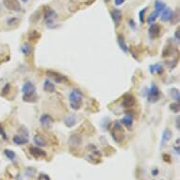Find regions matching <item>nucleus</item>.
Returning a JSON list of instances; mask_svg holds the SVG:
<instances>
[{"label":"nucleus","mask_w":180,"mask_h":180,"mask_svg":"<svg viewBox=\"0 0 180 180\" xmlns=\"http://www.w3.org/2000/svg\"><path fill=\"white\" fill-rule=\"evenodd\" d=\"M173 149L175 151V153H176L177 155H179V154H180V148H179V145H175V146H174V147H173Z\"/></svg>","instance_id":"nucleus-40"},{"label":"nucleus","mask_w":180,"mask_h":180,"mask_svg":"<svg viewBox=\"0 0 180 180\" xmlns=\"http://www.w3.org/2000/svg\"><path fill=\"white\" fill-rule=\"evenodd\" d=\"M40 36H41V34H40L39 32H37L36 30H32V31H30V32L29 33V40H37V39L40 38Z\"/></svg>","instance_id":"nucleus-31"},{"label":"nucleus","mask_w":180,"mask_h":180,"mask_svg":"<svg viewBox=\"0 0 180 180\" xmlns=\"http://www.w3.org/2000/svg\"><path fill=\"white\" fill-rule=\"evenodd\" d=\"M64 123L67 127H73L76 124V117L73 114L71 115H67L65 118H64Z\"/></svg>","instance_id":"nucleus-18"},{"label":"nucleus","mask_w":180,"mask_h":180,"mask_svg":"<svg viewBox=\"0 0 180 180\" xmlns=\"http://www.w3.org/2000/svg\"><path fill=\"white\" fill-rule=\"evenodd\" d=\"M22 92L24 93L23 100L25 102L33 103L37 101V95H36V87L30 81H26L24 86L22 87Z\"/></svg>","instance_id":"nucleus-1"},{"label":"nucleus","mask_w":180,"mask_h":180,"mask_svg":"<svg viewBox=\"0 0 180 180\" xmlns=\"http://www.w3.org/2000/svg\"><path fill=\"white\" fill-rule=\"evenodd\" d=\"M163 159H164V161H167V162H171V157L169 156V155H167V154H164L163 156Z\"/></svg>","instance_id":"nucleus-38"},{"label":"nucleus","mask_w":180,"mask_h":180,"mask_svg":"<svg viewBox=\"0 0 180 180\" xmlns=\"http://www.w3.org/2000/svg\"><path fill=\"white\" fill-rule=\"evenodd\" d=\"M176 145H179V139L176 140Z\"/></svg>","instance_id":"nucleus-45"},{"label":"nucleus","mask_w":180,"mask_h":180,"mask_svg":"<svg viewBox=\"0 0 180 180\" xmlns=\"http://www.w3.org/2000/svg\"><path fill=\"white\" fill-rule=\"evenodd\" d=\"M149 71L152 75L155 74V73L158 74V75H161L163 73V67L159 63H157V64H154V65H150L149 66Z\"/></svg>","instance_id":"nucleus-20"},{"label":"nucleus","mask_w":180,"mask_h":180,"mask_svg":"<svg viewBox=\"0 0 180 180\" xmlns=\"http://www.w3.org/2000/svg\"><path fill=\"white\" fill-rule=\"evenodd\" d=\"M13 143L16 145H24L29 143V136H23V135H15L12 138Z\"/></svg>","instance_id":"nucleus-13"},{"label":"nucleus","mask_w":180,"mask_h":180,"mask_svg":"<svg viewBox=\"0 0 180 180\" xmlns=\"http://www.w3.org/2000/svg\"><path fill=\"white\" fill-rule=\"evenodd\" d=\"M69 101H70V106L73 109L78 110L81 108L83 104V93L80 90L75 89L73 90L70 94H69Z\"/></svg>","instance_id":"nucleus-2"},{"label":"nucleus","mask_w":180,"mask_h":180,"mask_svg":"<svg viewBox=\"0 0 180 180\" xmlns=\"http://www.w3.org/2000/svg\"><path fill=\"white\" fill-rule=\"evenodd\" d=\"M172 137H173V133L172 131L169 129V128H166L163 133H162V139H161V144H160V148H163L164 144L166 143H168L171 139H172Z\"/></svg>","instance_id":"nucleus-15"},{"label":"nucleus","mask_w":180,"mask_h":180,"mask_svg":"<svg viewBox=\"0 0 180 180\" xmlns=\"http://www.w3.org/2000/svg\"><path fill=\"white\" fill-rule=\"evenodd\" d=\"M154 7H155V10L158 11L159 14L160 13L167 8V5H166L163 1H161V0H156L155 3H154Z\"/></svg>","instance_id":"nucleus-22"},{"label":"nucleus","mask_w":180,"mask_h":180,"mask_svg":"<svg viewBox=\"0 0 180 180\" xmlns=\"http://www.w3.org/2000/svg\"><path fill=\"white\" fill-rule=\"evenodd\" d=\"M33 141L36 143V145H38L39 147H44L47 145L46 140L44 138V136L41 134H36L33 138Z\"/></svg>","instance_id":"nucleus-17"},{"label":"nucleus","mask_w":180,"mask_h":180,"mask_svg":"<svg viewBox=\"0 0 180 180\" xmlns=\"http://www.w3.org/2000/svg\"><path fill=\"white\" fill-rule=\"evenodd\" d=\"M45 25L50 27V29H53L55 26V20L57 19V13L53 9L47 8L45 12Z\"/></svg>","instance_id":"nucleus-5"},{"label":"nucleus","mask_w":180,"mask_h":180,"mask_svg":"<svg viewBox=\"0 0 180 180\" xmlns=\"http://www.w3.org/2000/svg\"><path fill=\"white\" fill-rule=\"evenodd\" d=\"M117 41H118V45H119V47L121 48V50L123 51L124 53H127L128 52V46L126 43L124 37L123 35H119L118 39H117Z\"/></svg>","instance_id":"nucleus-19"},{"label":"nucleus","mask_w":180,"mask_h":180,"mask_svg":"<svg viewBox=\"0 0 180 180\" xmlns=\"http://www.w3.org/2000/svg\"><path fill=\"white\" fill-rule=\"evenodd\" d=\"M124 1H126V0H114V3L116 6H121L124 3Z\"/></svg>","instance_id":"nucleus-39"},{"label":"nucleus","mask_w":180,"mask_h":180,"mask_svg":"<svg viewBox=\"0 0 180 180\" xmlns=\"http://www.w3.org/2000/svg\"><path fill=\"white\" fill-rule=\"evenodd\" d=\"M32 50H33V48L29 43H25L21 46V52L25 55V56H29V55L32 53Z\"/></svg>","instance_id":"nucleus-23"},{"label":"nucleus","mask_w":180,"mask_h":180,"mask_svg":"<svg viewBox=\"0 0 180 180\" xmlns=\"http://www.w3.org/2000/svg\"><path fill=\"white\" fill-rule=\"evenodd\" d=\"M39 180H51V178H50L46 174L41 173V174H39Z\"/></svg>","instance_id":"nucleus-34"},{"label":"nucleus","mask_w":180,"mask_h":180,"mask_svg":"<svg viewBox=\"0 0 180 180\" xmlns=\"http://www.w3.org/2000/svg\"><path fill=\"white\" fill-rule=\"evenodd\" d=\"M133 122H134V119H133V116L131 114H127L123 118H122V120L120 121V123H123L127 129H131L132 128Z\"/></svg>","instance_id":"nucleus-14"},{"label":"nucleus","mask_w":180,"mask_h":180,"mask_svg":"<svg viewBox=\"0 0 180 180\" xmlns=\"http://www.w3.org/2000/svg\"><path fill=\"white\" fill-rule=\"evenodd\" d=\"M29 153L30 155L37 158V159H41V158H46V152L44 151L43 149H41L39 146H32L29 148Z\"/></svg>","instance_id":"nucleus-11"},{"label":"nucleus","mask_w":180,"mask_h":180,"mask_svg":"<svg viewBox=\"0 0 180 180\" xmlns=\"http://www.w3.org/2000/svg\"><path fill=\"white\" fill-rule=\"evenodd\" d=\"M44 91L45 92H49V93L55 92V85L49 79H45L44 82Z\"/></svg>","instance_id":"nucleus-21"},{"label":"nucleus","mask_w":180,"mask_h":180,"mask_svg":"<svg viewBox=\"0 0 180 180\" xmlns=\"http://www.w3.org/2000/svg\"><path fill=\"white\" fill-rule=\"evenodd\" d=\"M147 9H148V8L146 7V8L143 9L142 10H140V12H139V19H140V22H141L142 24L144 22V13L146 12Z\"/></svg>","instance_id":"nucleus-32"},{"label":"nucleus","mask_w":180,"mask_h":180,"mask_svg":"<svg viewBox=\"0 0 180 180\" xmlns=\"http://www.w3.org/2000/svg\"><path fill=\"white\" fill-rule=\"evenodd\" d=\"M128 25L132 27V29H134V27H135V22H134L132 19H130V20L128 21Z\"/></svg>","instance_id":"nucleus-42"},{"label":"nucleus","mask_w":180,"mask_h":180,"mask_svg":"<svg viewBox=\"0 0 180 180\" xmlns=\"http://www.w3.org/2000/svg\"><path fill=\"white\" fill-rule=\"evenodd\" d=\"M3 5L5 8H7L11 11L20 12L23 10L19 0H3Z\"/></svg>","instance_id":"nucleus-7"},{"label":"nucleus","mask_w":180,"mask_h":180,"mask_svg":"<svg viewBox=\"0 0 180 180\" xmlns=\"http://www.w3.org/2000/svg\"><path fill=\"white\" fill-rule=\"evenodd\" d=\"M159 16V13L158 12V11H154V12H152V13H150V14L148 15V17H147V19H146V22L149 24V25H151V24H154L155 23V21L158 19V17Z\"/></svg>","instance_id":"nucleus-24"},{"label":"nucleus","mask_w":180,"mask_h":180,"mask_svg":"<svg viewBox=\"0 0 180 180\" xmlns=\"http://www.w3.org/2000/svg\"><path fill=\"white\" fill-rule=\"evenodd\" d=\"M161 33V26L158 24H151L148 29V36L151 40L159 38Z\"/></svg>","instance_id":"nucleus-8"},{"label":"nucleus","mask_w":180,"mask_h":180,"mask_svg":"<svg viewBox=\"0 0 180 180\" xmlns=\"http://www.w3.org/2000/svg\"><path fill=\"white\" fill-rule=\"evenodd\" d=\"M174 39H175L177 41H180V29H177L174 31Z\"/></svg>","instance_id":"nucleus-37"},{"label":"nucleus","mask_w":180,"mask_h":180,"mask_svg":"<svg viewBox=\"0 0 180 180\" xmlns=\"http://www.w3.org/2000/svg\"><path fill=\"white\" fill-rule=\"evenodd\" d=\"M178 20H179V10H177L176 12H173V15H172L170 22H172V24H176Z\"/></svg>","instance_id":"nucleus-30"},{"label":"nucleus","mask_w":180,"mask_h":180,"mask_svg":"<svg viewBox=\"0 0 180 180\" xmlns=\"http://www.w3.org/2000/svg\"><path fill=\"white\" fill-rule=\"evenodd\" d=\"M40 123L45 129H50L52 128V126L54 123V119L52 118L51 115L45 113L43 115H41L40 117Z\"/></svg>","instance_id":"nucleus-9"},{"label":"nucleus","mask_w":180,"mask_h":180,"mask_svg":"<svg viewBox=\"0 0 180 180\" xmlns=\"http://www.w3.org/2000/svg\"><path fill=\"white\" fill-rule=\"evenodd\" d=\"M34 173H35V169H33V168H27L26 169V172H25V174L27 176H33L34 175Z\"/></svg>","instance_id":"nucleus-35"},{"label":"nucleus","mask_w":180,"mask_h":180,"mask_svg":"<svg viewBox=\"0 0 180 180\" xmlns=\"http://www.w3.org/2000/svg\"><path fill=\"white\" fill-rule=\"evenodd\" d=\"M81 142H82V140L78 135H72L70 138V144L71 145L78 146V145H80Z\"/></svg>","instance_id":"nucleus-25"},{"label":"nucleus","mask_w":180,"mask_h":180,"mask_svg":"<svg viewBox=\"0 0 180 180\" xmlns=\"http://www.w3.org/2000/svg\"><path fill=\"white\" fill-rule=\"evenodd\" d=\"M19 18H17V17H10V18H9L8 20H7V24L9 25H15L16 24H18L19 23Z\"/></svg>","instance_id":"nucleus-29"},{"label":"nucleus","mask_w":180,"mask_h":180,"mask_svg":"<svg viewBox=\"0 0 180 180\" xmlns=\"http://www.w3.org/2000/svg\"><path fill=\"white\" fill-rule=\"evenodd\" d=\"M110 134L112 136V139L117 143H121L123 140H124V130L122 127V123L120 122H116L114 123L113 127L110 130Z\"/></svg>","instance_id":"nucleus-3"},{"label":"nucleus","mask_w":180,"mask_h":180,"mask_svg":"<svg viewBox=\"0 0 180 180\" xmlns=\"http://www.w3.org/2000/svg\"><path fill=\"white\" fill-rule=\"evenodd\" d=\"M4 154L10 160H14L16 158V154L12 150H10V149H5L4 150Z\"/></svg>","instance_id":"nucleus-27"},{"label":"nucleus","mask_w":180,"mask_h":180,"mask_svg":"<svg viewBox=\"0 0 180 180\" xmlns=\"http://www.w3.org/2000/svg\"><path fill=\"white\" fill-rule=\"evenodd\" d=\"M136 105V98L131 93H126L123 96L122 106L123 108H132Z\"/></svg>","instance_id":"nucleus-10"},{"label":"nucleus","mask_w":180,"mask_h":180,"mask_svg":"<svg viewBox=\"0 0 180 180\" xmlns=\"http://www.w3.org/2000/svg\"><path fill=\"white\" fill-rule=\"evenodd\" d=\"M170 109L172 110V112H174V113H179V112H180V105H179V103H172L171 105H170Z\"/></svg>","instance_id":"nucleus-28"},{"label":"nucleus","mask_w":180,"mask_h":180,"mask_svg":"<svg viewBox=\"0 0 180 180\" xmlns=\"http://www.w3.org/2000/svg\"><path fill=\"white\" fill-rule=\"evenodd\" d=\"M147 97L150 103H156L160 99V91L156 84H152L147 92Z\"/></svg>","instance_id":"nucleus-4"},{"label":"nucleus","mask_w":180,"mask_h":180,"mask_svg":"<svg viewBox=\"0 0 180 180\" xmlns=\"http://www.w3.org/2000/svg\"><path fill=\"white\" fill-rule=\"evenodd\" d=\"M46 76L51 78L54 82L58 83V84H61V83H69V79L67 76H65L62 74H60L56 71H52V70H47L46 71Z\"/></svg>","instance_id":"nucleus-6"},{"label":"nucleus","mask_w":180,"mask_h":180,"mask_svg":"<svg viewBox=\"0 0 180 180\" xmlns=\"http://www.w3.org/2000/svg\"><path fill=\"white\" fill-rule=\"evenodd\" d=\"M175 123H176V129H177V130H179V129H180V118H179V117H177V118H176Z\"/></svg>","instance_id":"nucleus-41"},{"label":"nucleus","mask_w":180,"mask_h":180,"mask_svg":"<svg viewBox=\"0 0 180 180\" xmlns=\"http://www.w3.org/2000/svg\"><path fill=\"white\" fill-rule=\"evenodd\" d=\"M170 94H171L172 98H173L174 100H175L177 103H179V101H180V93H179L178 89H175V88L171 89V91H170Z\"/></svg>","instance_id":"nucleus-26"},{"label":"nucleus","mask_w":180,"mask_h":180,"mask_svg":"<svg viewBox=\"0 0 180 180\" xmlns=\"http://www.w3.org/2000/svg\"><path fill=\"white\" fill-rule=\"evenodd\" d=\"M21 1L24 2V3H27V2H29V0H21Z\"/></svg>","instance_id":"nucleus-44"},{"label":"nucleus","mask_w":180,"mask_h":180,"mask_svg":"<svg viewBox=\"0 0 180 180\" xmlns=\"http://www.w3.org/2000/svg\"><path fill=\"white\" fill-rule=\"evenodd\" d=\"M0 135L2 136V138L4 140H7L8 139V137H7V134H6V132H5V130H4V128H3V127L0 124Z\"/></svg>","instance_id":"nucleus-36"},{"label":"nucleus","mask_w":180,"mask_h":180,"mask_svg":"<svg viewBox=\"0 0 180 180\" xmlns=\"http://www.w3.org/2000/svg\"><path fill=\"white\" fill-rule=\"evenodd\" d=\"M10 83H7V84L4 86V88L2 89V92H1V94L4 96V95H6L8 92H9V91H10Z\"/></svg>","instance_id":"nucleus-33"},{"label":"nucleus","mask_w":180,"mask_h":180,"mask_svg":"<svg viewBox=\"0 0 180 180\" xmlns=\"http://www.w3.org/2000/svg\"><path fill=\"white\" fill-rule=\"evenodd\" d=\"M173 10L171 8H166L162 12H161V15H160V19L161 21L163 22H167V21H170L171 18H172V15H173Z\"/></svg>","instance_id":"nucleus-16"},{"label":"nucleus","mask_w":180,"mask_h":180,"mask_svg":"<svg viewBox=\"0 0 180 180\" xmlns=\"http://www.w3.org/2000/svg\"><path fill=\"white\" fill-rule=\"evenodd\" d=\"M110 15H112V18L115 25L118 26L121 23V20H122V11L118 9H113L112 11H110Z\"/></svg>","instance_id":"nucleus-12"},{"label":"nucleus","mask_w":180,"mask_h":180,"mask_svg":"<svg viewBox=\"0 0 180 180\" xmlns=\"http://www.w3.org/2000/svg\"><path fill=\"white\" fill-rule=\"evenodd\" d=\"M1 10H2V8H1V5H0V12H1Z\"/></svg>","instance_id":"nucleus-46"},{"label":"nucleus","mask_w":180,"mask_h":180,"mask_svg":"<svg viewBox=\"0 0 180 180\" xmlns=\"http://www.w3.org/2000/svg\"><path fill=\"white\" fill-rule=\"evenodd\" d=\"M152 174H153L154 175H157V174H158V171L157 169H154L153 171H152Z\"/></svg>","instance_id":"nucleus-43"}]
</instances>
